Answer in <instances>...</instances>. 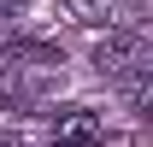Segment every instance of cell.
<instances>
[{
	"label": "cell",
	"instance_id": "obj_1",
	"mask_svg": "<svg viewBox=\"0 0 153 147\" xmlns=\"http://www.w3.org/2000/svg\"><path fill=\"white\" fill-rule=\"evenodd\" d=\"M94 65H100V76H124V71H135V65H147V36H141V30H112V36L94 47Z\"/></svg>",
	"mask_w": 153,
	"mask_h": 147
},
{
	"label": "cell",
	"instance_id": "obj_2",
	"mask_svg": "<svg viewBox=\"0 0 153 147\" xmlns=\"http://www.w3.org/2000/svg\"><path fill=\"white\" fill-rule=\"evenodd\" d=\"M0 65H6V71H59L65 53H59L53 41H6Z\"/></svg>",
	"mask_w": 153,
	"mask_h": 147
},
{
	"label": "cell",
	"instance_id": "obj_3",
	"mask_svg": "<svg viewBox=\"0 0 153 147\" xmlns=\"http://www.w3.org/2000/svg\"><path fill=\"white\" fill-rule=\"evenodd\" d=\"M100 141H106V124H100L94 112L71 106L65 118H59V147H100Z\"/></svg>",
	"mask_w": 153,
	"mask_h": 147
},
{
	"label": "cell",
	"instance_id": "obj_4",
	"mask_svg": "<svg viewBox=\"0 0 153 147\" xmlns=\"http://www.w3.org/2000/svg\"><path fill=\"white\" fill-rule=\"evenodd\" d=\"M65 12H71L76 24H112L118 0H65Z\"/></svg>",
	"mask_w": 153,
	"mask_h": 147
},
{
	"label": "cell",
	"instance_id": "obj_5",
	"mask_svg": "<svg viewBox=\"0 0 153 147\" xmlns=\"http://www.w3.org/2000/svg\"><path fill=\"white\" fill-rule=\"evenodd\" d=\"M12 12H18V0H0V30L12 24Z\"/></svg>",
	"mask_w": 153,
	"mask_h": 147
},
{
	"label": "cell",
	"instance_id": "obj_6",
	"mask_svg": "<svg viewBox=\"0 0 153 147\" xmlns=\"http://www.w3.org/2000/svg\"><path fill=\"white\" fill-rule=\"evenodd\" d=\"M0 147H18V129H0Z\"/></svg>",
	"mask_w": 153,
	"mask_h": 147
}]
</instances>
